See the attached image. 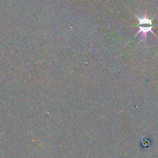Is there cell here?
Returning <instances> with one entry per match:
<instances>
[{
  "label": "cell",
  "instance_id": "1",
  "mask_svg": "<svg viewBox=\"0 0 158 158\" xmlns=\"http://www.w3.org/2000/svg\"><path fill=\"white\" fill-rule=\"evenodd\" d=\"M140 21V29H139V32L137 34H140L141 35L142 39L143 40H147L148 38V34L149 32H153V25L151 20L148 19L147 17L142 19H139Z\"/></svg>",
  "mask_w": 158,
  "mask_h": 158
}]
</instances>
